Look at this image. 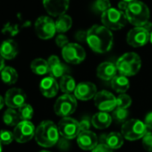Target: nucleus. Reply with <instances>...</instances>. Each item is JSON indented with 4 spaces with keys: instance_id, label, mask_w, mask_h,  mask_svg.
Segmentation results:
<instances>
[{
    "instance_id": "f257e3e1",
    "label": "nucleus",
    "mask_w": 152,
    "mask_h": 152,
    "mask_svg": "<svg viewBox=\"0 0 152 152\" xmlns=\"http://www.w3.org/2000/svg\"><path fill=\"white\" fill-rule=\"evenodd\" d=\"M87 43L92 51L104 54L111 50L114 43L112 31L104 25L95 24L87 31Z\"/></svg>"
},
{
    "instance_id": "f03ea898",
    "label": "nucleus",
    "mask_w": 152,
    "mask_h": 152,
    "mask_svg": "<svg viewBox=\"0 0 152 152\" xmlns=\"http://www.w3.org/2000/svg\"><path fill=\"white\" fill-rule=\"evenodd\" d=\"M59 131L57 125L52 121H43L36 128L35 132V140L36 142L44 148L53 147L59 140Z\"/></svg>"
},
{
    "instance_id": "7ed1b4c3",
    "label": "nucleus",
    "mask_w": 152,
    "mask_h": 152,
    "mask_svg": "<svg viewBox=\"0 0 152 152\" xmlns=\"http://www.w3.org/2000/svg\"><path fill=\"white\" fill-rule=\"evenodd\" d=\"M128 23L134 25L135 27L143 26L146 23L149 21L150 12L147 5L140 0L129 4L127 9L124 12Z\"/></svg>"
},
{
    "instance_id": "20e7f679",
    "label": "nucleus",
    "mask_w": 152,
    "mask_h": 152,
    "mask_svg": "<svg viewBox=\"0 0 152 152\" xmlns=\"http://www.w3.org/2000/svg\"><path fill=\"white\" fill-rule=\"evenodd\" d=\"M115 65L121 75L131 77L140 72L141 68V59L138 54L134 52H128L117 59Z\"/></svg>"
},
{
    "instance_id": "39448f33",
    "label": "nucleus",
    "mask_w": 152,
    "mask_h": 152,
    "mask_svg": "<svg viewBox=\"0 0 152 152\" xmlns=\"http://www.w3.org/2000/svg\"><path fill=\"white\" fill-rule=\"evenodd\" d=\"M101 23L110 31H118L124 28L128 21L124 12L111 7L101 15Z\"/></svg>"
},
{
    "instance_id": "423d86ee",
    "label": "nucleus",
    "mask_w": 152,
    "mask_h": 152,
    "mask_svg": "<svg viewBox=\"0 0 152 152\" xmlns=\"http://www.w3.org/2000/svg\"><path fill=\"white\" fill-rule=\"evenodd\" d=\"M148 132L144 122L139 119H130L122 124L121 133L124 139L133 141L142 139Z\"/></svg>"
},
{
    "instance_id": "0eeeda50",
    "label": "nucleus",
    "mask_w": 152,
    "mask_h": 152,
    "mask_svg": "<svg viewBox=\"0 0 152 152\" xmlns=\"http://www.w3.org/2000/svg\"><path fill=\"white\" fill-rule=\"evenodd\" d=\"M77 99L72 94H63L60 96L54 105V111L56 115L64 117H70L77 108Z\"/></svg>"
},
{
    "instance_id": "6e6552de",
    "label": "nucleus",
    "mask_w": 152,
    "mask_h": 152,
    "mask_svg": "<svg viewBox=\"0 0 152 152\" xmlns=\"http://www.w3.org/2000/svg\"><path fill=\"white\" fill-rule=\"evenodd\" d=\"M62 56L68 64H79L85 60L86 52L78 43H68L62 48Z\"/></svg>"
},
{
    "instance_id": "1a4fd4ad",
    "label": "nucleus",
    "mask_w": 152,
    "mask_h": 152,
    "mask_svg": "<svg viewBox=\"0 0 152 152\" xmlns=\"http://www.w3.org/2000/svg\"><path fill=\"white\" fill-rule=\"evenodd\" d=\"M37 36L41 39H49L53 38L56 32L55 21L49 16L39 17L34 24Z\"/></svg>"
},
{
    "instance_id": "9d476101",
    "label": "nucleus",
    "mask_w": 152,
    "mask_h": 152,
    "mask_svg": "<svg viewBox=\"0 0 152 152\" xmlns=\"http://www.w3.org/2000/svg\"><path fill=\"white\" fill-rule=\"evenodd\" d=\"M58 131L60 135L65 140L77 138L81 132L80 123L72 117H64L58 123Z\"/></svg>"
},
{
    "instance_id": "9b49d317",
    "label": "nucleus",
    "mask_w": 152,
    "mask_h": 152,
    "mask_svg": "<svg viewBox=\"0 0 152 152\" xmlns=\"http://www.w3.org/2000/svg\"><path fill=\"white\" fill-rule=\"evenodd\" d=\"M94 104L101 112H112L116 108V97L107 91H98L94 97Z\"/></svg>"
},
{
    "instance_id": "f8f14e48",
    "label": "nucleus",
    "mask_w": 152,
    "mask_h": 152,
    "mask_svg": "<svg viewBox=\"0 0 152 152\" xmlns=\"http://www.w3.org/2000/svg\"><path fill=\"white\" fill-rule=\"evenodd\" d=\"M36 128L31 121H21L13 132L15 140L19 143H25L35 136Z\"/></svg>"
},
{
    "instance_id": "ddd939ff",
    "label": "nucleus",
    "mask_w": 152,
    "mask_h": 152,
    "mask_svg": "<svg viewBox=\"0 0 152 152\" xmlns=\"http://www.w3.org/2000/svg\"><path fill=\"white\" fill-rule=\"evenodd\" d=\"M149 35L150 32L142 26L134 27L127 33L126 41L132 48H140L149 42Z\"/></svg>"
},
{
    "instance_id": "4468645a",
    "label": "nucleus",
    "mask_w": 152,
    "mask_h": 152,
    "mask_svg": "<svg viewBox=\"0 0 152 152\" xmlns=\"http://www.w3.org/2000/svg\"><path fill=\"white\" fill-rule=\"evenodd\" d=\"M42 3L49 15L58 17L66 13L69 8L70 0H42Z\"/></svg>"
},
{
    "instance_id": "2eb2a0df",
    "label": "nucleus",
    "mask_w": 152,
    "mask_h": 152,
    "mask_svg": "<svg viewBox=\"0 0 152 152\" xmlns=\"http://www.w3.org/2000/svg\"><path fill=\"white\" fill-rule=\"evenodd\" d=\"M26 94L25 92L18 88H12L8 90L6 93L5 102L9 108H19L23 104L26 103Z\"/></svg>"
},
{
    "instance_id": "dca6fc26",
    "label": "nucleus",
    "mask_w": 152,
    "mask_h": 152,
    "mask_svg": "<svg viewBox=\"0 0 152 152\" xmlns=\"http://www.w3.org/2000/svg\"><path fill=\"white\" fill-rule=\"evenodd\" d=\"M97 93L98 91L96 85L90 82L80 83L79 84H77L73 92L74 97L76 99L83 101H87L93 99Z\"/></svg>"
},
{
    "instance_id": "f3484780",
    "label": "nucleus",
    "mask_w": 152,
    "mask_h": 152,
    "mask_svg": "<svg viewBox=\"0 0 152 152\" xmlns=\"http://www.w3.org/2000/svg\"><path fill=\"white\" fill-rule=\"evenodd\" d=\"M76 140L78 146L83 150H92L99 144V139L96 133L91 131L81 132Z\"/></svg>"
},
{
    "instance_id": "a211bd4d",
    "label": "nucleus",
    "mask_w": 152,
    "mask_h": 152,
    "mask_svg": "<svg viewBox=\"0 0 152 152\" xmlns=\"http://www.w3.org/2000/svg\"><path fill=\"white\" fill-rule=\"evenodd\" d=\"M48 73L53 78H62L67 72V67L63 64L58 56H51L48 59Z\"/></svg>"
},
{
    "instance_id": "6ab92c4d",
    "label": "nucleus",
    "mask_w": 152,
    "mask_h": 152,
    "mask_svg": "<svg viewBox=\"0 0 152 152\" xmlns=\"http://www.w3.org/2000/svg\"><path fill=\"white\" fill-rule=\"evenodd\" d=\"M117 68L116 65L112 62H103L97 68V75L98 77L103 81H112L117 75Z\"/></svg>"
},
{
    "instance_id": "aec40b11",
    "label": "nucleus",
    "mask_w": 152,
    "mask_h": 152,
    "mask_svg": "<svg viewBox=\"0 0 152 152\" xmlns=\"http://www.w3.org/2000/svg\"><path fill=\"white\" fill-rule=\"evenodd\" d=\"M39 90L42 95L46 98H53L57 94L59 85L55 78L48 76V77H45L41 80L39 83Z\"/></svg>"
},
{
    "instance_id": "412c9836",
    "label": "nucleus",
    "mask_w": 152,
    "mask_h": 152,
    "mask_svg": "<svg viewBox=\"0 0 152 152\" xmlns=\"http://www.w3.org/2000/svg\"><path fill=\"white\" fill-rule=\"evenodd\" d=\"M18 54V46L13 39H7L0 45V56L4 59H14Z\"/></svg>"
},
{
    "instance_id": "4be33fe9",
    "label": "nucleus",
    "mask_w": 152,
    "mask_h": 152,
    "mask_svg": "<svg viewBox=\"0 0 152 152\" xmlns=\"http://www.w3.org/2000/svg\"><path fill=\"white\" fill-rule=\"evenodd\" d=\"M91 124L96 129H106L110 126L113 122L111 115L107 112H98L91 117Z\"/></svg>"
},
{
    "instance_id": "5701e85b",
    "label": "nucleus",
    "mask_w": 152,
    "mask_h": 152,
    "mask_svg": "<svg viewBox=\"0 0 152 152\" xmlns=\"http://www.w3.org/2000/svg\"><path fill=\"white\" fill-rule=\"evenodd\" d=\"M111 83V87L112 89L120 94L125 93L129 89H130V82L128 80V77L121 74H117L115 78L112 79Z\"/></svg>"
},
{
    "instance_id": "b1692460",
    "label": "nucleus",
    "mask_w": 152,
    "mask_h": 152,
    "mask_svg": "<svg viewBox=\"0 0 152 152\" xmlns=\"http://www.w3.org/2000/svg\"><path fill=\"white\" fill-rule=\"evenodd\" d=\"M101 143L106 144L111 149H118L124 145V136L122 133L112 132L105 137V140Z\"/></svg>"
},
{
    "instance_id": "393cba45",
    "label": "nucleus",
    "mask_w": 152,
    "mask_h": 152,
    "mask_svg": "<svg viewBox=\"0 0 152 152\" xmlns=\"http://www.w3.org/2000/svg\"><path fill=\"white\" fill-rule=\"evenodd\" d=\"M77 86L75 83V80L69 74H65L60 78L59 82V88L64 94H72L75 91V88Z\"/></svg>"
},
{
    "instance_id": "a878e982",
    "label": "nucleus",
    "mask_w": 152,
    "mask_h": 152,
    "mask_svg": "<svg viewBox=\"0 0 152 152\" xmlns=\"http://www.w3.org/2000/svg\"><path fill=\"white\" fill-rule=\"evenodd\" d=\"M56 23V32L59 33H64L66 31H68L72 25V19L71 18L70 15L64 14L63 15H60L57 17V19L55 22Z\"/></svg>"
},
{
    "instance_id": "bb28decb",
    "label": "nucleus",
    "mask_w": 152,
    "mask_h": 152,
    "mask_svg": "<svg viewBox=\"0 0 152 152\" xmlns=\"http://www.w3.org/2000/svg\"><path fill=\"white\" fill-rule=\"evenodd\" d=\"M2 82L6 84L12 85L15 84L18 80V73L16 70L10 66H6L1 72Z\"/></svg>"
},
{
    "instance_id": "cd10ccee",
    "label": "nucleus",
    "mask_w": 152,
    "mask_h": 152,
    "mask_svg": "<svg viewBox=\"0 0 152 152\" xmlns=\"http://www.w3.org/2000/svg\"><path fill=\"white\" fill-rule=\"evenodd\" d=\"M31 71L38 75H44L48 72V64L43 58H36L31 64Z\"/></svg>"
},
{
    "instance_id": "c85d7f7f",
    "label": "nucleus",
    "mask_w": 152,
    "mask_h": 152,
    "mask_svg": "<svg viewBox=\"0 0 152 152\" xmlns=\"http://www.w3.org/2000/svg\"><path fill=\"white\" fill-rule=\"evenodd\" d=\"M20 119L18 111H15L14 108L7 109L3 115V121L8 126H16L20 123Z\"/></svg>"
},
{
    "instance_id": "c756f323",
    "label": "nucleus",
    "mask_w": 152,
    "mask_h": 152,
    "mask_svg": "<svg viewBox=\"0 0 152 152\" xmlns=\"http://www.w3.org/2000/svg\"><path fill=\"white\" fill-rule=\"evenodd\" d=\"M129 115V112L127 109H124V108H119L116 107L114 111H112V119L114 121H115L117 124H124L127 121Z\"/></svg>"
},
{
    "instance_id": "7c9ffc66",
    "label": "nucleus",
    "mask_w": 152,
    "mask_h": 152,
    "mask_svg": "<svg viewBox=\"0 0 152 152\" xmlns=\"http://www.w3.org/2000/svg\"><path fill=\"white\" fill-rule=\"evenodd\" d=\"M18 114L23 121H30L33 116L34 111L31 105L25 103L18 108Z\"/></svg>"
},
{
    "instance_id": "2f4dec72",
    "label": "nucleus",
    "mask_w": 152,
    "mask_h": 152,
    "mask_svg": "<svg viewBox=\"0 0 152 152\" xmlns=\"http://www.w3.org/2000/svg\"><path fill=\"white\" fill-rule=\"evenodd\" d=\"M132 105V98L125 94H119V96L116 98V107L127 109Z\"/></svg>"
},
{
    "instance_id": "473e14b6",
    "label": "nucleus",
    "mask_w": 152,
    "mask_h": 152,
    "mask_svg": "<svg viewBox=\"0 0 152 152\" xmlns=\"http://www.w3.org/2000/svg\"><path fill=\"white\" fill-rule=\"evenodd\" d=\"M93 8L95 11L101 13V15L111 8V2L110 0H96L93 4Z\"/></svg>"
},
{
    "instance_id": "72a5a7b5",
    "label": "nucleus",
    "mask_w": 152,
    "mask_h": 152,
    "mask_svg": "<svg viewBox=\"0 0 152 152\" xmlns=\"http://www.w3.org/2000/svg\"><path fill=\"white\" fill-rule=\"evenodd\" d=\"M15 137H14V133L7 131V130H2L0 131V142L2 144L7 145L10 144L13 140H14Z\"/></svg>"
},
{
    "instance_id": "f704fd0d",
    "label": "nucleus",
    "mask_w": 152,
    "mask_h": 152,
    "mask_svg": "<svg viewBox=\"0 0 152 152\" xmlns=\"http://www.w3.org/2000/svg\"><path fill=\"white\" fill-rule=\"evenodd\" d=\"M142 146L148 152H152V132L148 131L141 139Z\"/></svg>"
},
{
    "instance_id": "c9c22d12",
    "label": "nucleus",
    "mask_w": 152,
    "mask_h": 152,
    "mask_svg": "<svg viewBox=\"0 0 152 152\" xmlns=\"http://www.w3.org/2000/svg\"><path fill=\"white\" fill-rule=\"evenodd\" d=\"M56 45L59 48H63L64 47H65L70 42H69L68 38L65 35H64V34H58L56 36Z\"/></svg>"
},
{
    "instance_id": "e433bc0d",
    "label": "nucleus",
    "mask_w": 152,
    "mask_h": 152,
    "mask_svg": "<svg viewBox=\"0 0 152 152\" xmlns=\"http://www.w3.org/2000/svg\"><path fill=\"white\" fill-rule=\"evenodd\" d=\"M91 152H114V151H113V149L108 148L106 144L100 142L97 145V147L95 148H93L91 150Z\"/></svg>"
},
{
    "instance_id": "4c0bfd02",
    "label": "nucleus",
    "mask_w": 152,
    "mask_h": 152,
    "mask_svg": "<svg viewBox=\"0 0 152 152\" xmlns=\"http://www.w3.org/2000/svg\"><path fill=\"white\" fill-rule=\"evenodd\" d=\"M80 123V128H81V132H84V131H90V127H91V121H89L88 119H83Z\"/></svg>"
},
{
    "instance_id": "58836bf2",
    "label": "nucleus",
    "mask_w": 152,
    "mask_h": 152,
    "mask_svg": "<svg viewBox=\"0 0 152 152\" xmlns=\"http://www.w3.org/2000/svg\"><path fill=\"white\" fill-rule=\"evenodd\" d=\"M144 124L147 126V129L152 132V112L147 114L144 119Z\"/></svg>"
},
{
    "instance_id": "ea45409f",
    "label": "nucleus",
    "mask_w": 152,
    "mask_h": 152,
    "mask_svg": "<svg viewBox=\"0 0 152 152\" xmlns=\"http://www.w3.org/2000/svg\"><path fill=\"white\" fill-rule=\"evenodd\" d=\"M75 38L79 41H86L87 40V31H80L76 33Z\"/></svg>"
},
{
    "instance_id": "a19ab883",
    "label": "nucleus",
    "mask_w": 152,
    "mask_h": 152,
    "mask_svg": "<svg viewBox=\"0 0 152 152\" xmlns=\"http://www.w3.org/2000/svg\"><path fill=\"white\" fill-rule=\"evenodd\" d=\"M128 6H129L128 3H126L124 1H122V0H121V1L118 3V9L121 10V11H123V12H125V10L127 9Z\"/></svg>"
},
{
    "instance_id": "79ce46f5",
    "label": "nucleus",
    "mask_w": 152,
    "mask_h": 152,
    "mask_svg": "<svg viewBox=\"0 0 152 152\" xmlns=\"http://www.w3.org/2000/svg\"><path fill=\"white\" fill-rule=\"evenodd\" d=\"M144 29H146L148 31H149V32H151L152 31V23H150L149 21L148 22V23H146L143 26H142Z\"/></svg>"
},
{
    "instance_id": "37998d69",
    "label": "nucleus",
    "mask_w": 152,
    "mask_h": 152,
    "mask_svg": "<svg viewBox=\"0 0 152 152\" xmlns=\"http://www.w3.org/2000/svg\"><path fill=\"white\" fill-rule=\"evenodd\" d=\"M6 66H5V59L0 56V72H2V70L5 68Z\"/></svg>"
},
{
    "instance_id": "c03bdc74",
    "label": "nucleus",
    "mask_w": 152,
    "mask_h": 152,
    "mask_svg": "<svg viewBox=\"0 0 152 152\" xmlns=\"http://www.w3.org/2000/svg\"><path fill=\"white\" fill-rule=\"evenodd\" d=\"M6 104V102H5V99H3V97L0 95V110H1L2 108H3V107H4V105Z\"/></svg>"
},
{
    "instance_id": "a18cd8bd",
    "label": "nucleus",
    "mask_w": 152,
    "mask_h": 152,
    "mask_svg": "<svg viewBox=\"0 0 152 152\" xmlns=\"http://www.w3.org/2000/svg\"><path fill=\"white\" fill-rule=\"evenodd\" d=\"M122 1H124V2H126V3L130 4V3H132V2L135 1V0H122Z\"/></svg>"
},
{
    "instance_id": "49530a36",
    "label": "nucleus",
    "mask_w": 152,
    "mask_h": 152,
    "mask_svg": "<svg viewBox=\"0 0 152 152\" xmlns=\"http://www.w3.org/2000/svg\"><path fill=\"white\" fill-rule=\"evenodd\" d=\"M149 42L152 44V31L150 32V35H149Z\"/></svg>"
},
{
    "instance_id": "de8ad7c7",
    "label": "nucleus",
    "mask_w": 152,
    "mask_h": 152,
    "mask_svg": "<svg viewBox=\"0 0 152 152\" xmlns=\"http://www.w3.org/2000/svg\"><path fill=\"white\" fill-rule=\"evenodd\" d=\"M0 152H2V143L0 142Z\"/></svg>"
},
{
    "instance_id": "09e8293b",
    "label": "nucleus",
    "mask_w": 152,
    "mask_h": 152,
    "mask_svg": "<svg viewBox=\"0 0 152 152\" xmlns=\"http://www.w3.org/2000/svg\"><path fill=\"white\" fill-rule=\"evenodd\" d=\"M39 152H51V151H48V150H41Z\"/></svg>"
}]
</instances>
